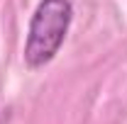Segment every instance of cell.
<instances>
[{"label": "cell", "mask_w": 127, "mask_h": 124, "mask_svg": "<svg viewBox=\"0 0 127 124\" xmlns=\"http://www.w3.org/2000/svg\"><path fill=\"white\" fill-rule=\"evenodd\" d=\"M71 20H73L71 0H42L37 5L25 41L27 68H42L59 54L68 34Z\"/></svg>", "instance_id": "1"}]
</instances>
